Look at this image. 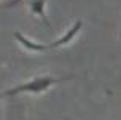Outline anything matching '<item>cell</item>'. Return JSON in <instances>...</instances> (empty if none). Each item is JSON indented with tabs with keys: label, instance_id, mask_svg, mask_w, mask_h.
Wrapping results in <instances>:
<instances>
[{
	"label": "cell",
	"instance_id": "cell-1",
	"mask_svg": "<svg viewBox=\"0 0 121 120\" xmlns=\"http://www.w3.org/2000/svg\"><path fill=\"white\" fill-rule=\"evenodd\" d=\"M69 75L67 77H37L34 80H29V82H26V83H21V85H16V86H13L10 90H5L0 93V98H10V96H16L19 93H42V91H46L49 86H53L56 83H60V82H64V80H69Z\"/></svg>",
	"mask_w": 121,
	"mask_h": 120
},
{
	"label": "cell",
	"instance_id": "cell-2",
	"mask_svg": "<svg viewBox=\"0 0 121 120\" xmlns=\"http://www.w3.org/2000/svg\"><path fill=\"white\" fill-rule=\"evenodd\" d=\"M13 35H14V38L18 40L21 45L24 48H27V50H30V51H37V53H43V51H46V50H49V45H42V43H37V42H32V40H29L26 35H22L21 32H13Z\"/></svg>",
	"mask_w": 121,
	"mask_h": 120
},
{
	"label": "cell",
	"instance_id": "cell-3",
	"mask_svg": "<svg viewBox=\"0 0 121 120\" xmlns=\"http://www.w3.org/2000/svg\"><path fill=\"white\" fill-rule=\"evenodd\" d=\"M81 27H83V21H80V19H78V21H77V23L73 24L72 27L67 30L65 34H64V35L60 37V38H57V40H56V42H53V43H49V48H57V47H62V45L69 43L73 37L80 32V29H81Z\"/></svg>",
	"mask_w": 121,
	"mask_h": 120
},
{
	"label": "cell",
	"instance_id": "cell-4",
	"mask_svg": "<svg viewBox=\"0 0 121 120\" xmlns=\"http://www.w3.org/2000/svg\"><path fill=\"white\" fill-rule=\"evenodd\" d=\"M45 3H46V0H32V2H30V10H32V13L38 14V16L45 21V24H46L48 27H51V24H49L48 18H46V13H45Z\"/></svg>",
	"mask_w": 121,
	"mask_h": 120
}]
</instances>
